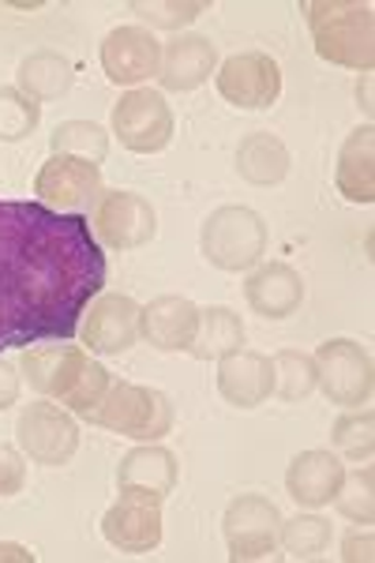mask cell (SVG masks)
Returning a JSON list of instances; mask_svg holds the SVG:
<instances>
[{
	"mask_svg": "<svg viewBox=\"0 0 375 563\" xmlns=\"http://www.w3.org/2000/svg\"><path fill=\"white\" fill-rule=\"evenodd\" d=\"M331 440H334V448H338V455H342V459L368 462L372 451H375V413L356 406L353 413L338 417Z\"/></svg>",
	"mask_w": 375,
	"mask_h": 563,
	"instance_id": "f1b7e54d",
	"label": "cell"
},
{
	"mask_svg": "<svg viewBox=\"0 0 375 563\" xmlns=\"http://www.w3.org/2000/svg\"><path fill=\"white\" fill-rule=\"evenodd\" d=\"M109 368H102L98 361H87V368H84V376H79V384L68 390V398H64V406H68L71 413H90L98 402H102V395L109 390Z\"/></svg>",
	"mask_w": 375,
	"mask_h": 563,
	"instance_id": "d6a6232c",
	"label": "cell"
},
{
	"mask_svg": "<svg viewBox=\"0 0 375 563\" xmlns=\"http://www.w3.org/2000/svg\"><path fill=\"white\" fill-rule=\"evenodd\" d=\"M84 421L98 424V429H109V432L132 435V440H140V443H154L166 432H173L177 413H173L169 395H162V390L140 387V384H109L102 402L90 413H84Z\"/></svg>",
	"mask_w": 375,
	"mask_h": 563,
	"instance_id": "3957f363",
	"label": "cell"
},
{
	"mask_svg": "<svg viewBox=\"0 0 375 563\" xmlns=\"http://www.w3.org/2000/svg\"><path fill=\"white\" fill-rule=\"evenodd\" d=\"M42 121V106L26 98L20 87H0V143L26 140Z\"/></svg>",
	"mask_w": 375,
	"mask_h": 563,
	"instance_id": "4dcf8cb0",
	"label": "cell"
},
{
	"mask_svg": "<svg viewBox=\"0 0 375 563\" xmlns=\"http://www.w3.org/2000/svg\"><path fill=\"white\" fill-rule=\"evenodd\" d=\"M196 327H199V308L191 305L188 297H177V294L154 297L140 312V334L162 353L191 350Z\"/></svg>",
	"mask_w": 375,
	"mask_h": 563,
	"instance_id": "e0dca14e",
	"label": "cell"
},
{
	"mask_svg": "<svg viewBox=\"0 0 375 563\" xmlns=\"http://www.w3.org/2000/svg\"><path fill=\"white\" fill-rule=\"evenodd\" d=\"M207 0H135L132 12L140 15L146 26H158V31H180L191 20L207 12Z\"/></svg>",
	"mask_w": 375,
	"mask_h": 563,
	"instance_id": "1f68e13d",
	"label": "cell"
},
{
	"mask_svg": "<svg viewBox=\"0 0 375 563\" xmlns=\"http://www.w3.org/2000/svg\"><path fill=\"white\" fill-rule=\"evenodd\" d=\"M20 90L26 98H34V102H53V98L68 95L71 84H76V71H71L68 60L60 57V53L53 49H38L31 53V57L20 65Z\"/></svg>",
	"mask_w": 375,
	"mask_h": 563,
	"instance_id": "d4e9b609",
	"label": "cell"
},
{
	"mask_svg": "<svg viewBox=\"0 0 375 563\" xmlns=\"http://www.w3.org/2000/svg\"><path fill=\"white\" fill-rule=\"evenodd\" d=\"M244 297L263 320H289L305 301V278L289 263H260L244 282Z\"/></svg>",
	"mask_w": 375,
	"mask_h": 563,
	"instance_id": "2e32d148",
	"label": "cell"
},
{
	"mask_svg": "<svg viewBox=\"0 0 375 563\" xmlns=\"http://www.w3.org/2000/svg\"><path fill=\"white\" fill-rule=\"evenodd\" d=\"M218 390L222 398L236 410H255L271 398L274 390V372H271V357L255 350H236L225 353L222 365H218Z\"/></svg>",
	"mask_w": 375,
	"mask_h": 563,
	"instance_id": "ac0fdd59",
	"label": "cell"
},
{
	"mask_svg": "<svg viewBox=\"0 0 375 563\" xmlns=\"http://www.w3.org/2000/svg\"><path fill=\"white\" fill-rule=\"evenodd\" d=\"M214 68H218L214 42L203 38V34H177L162 49L158 84L166 90H177V95H188V90L203 87Z\"/></svg>",
	"mask_w": 375,
	"mask_h": 563,
	"instance_id": "d6986e66",
	"label": "cell"
},
{
	"mask_svg": "<svg viewBox=\"0 0 375 563\" xmlns=\"http://www.w3.org/2000/svg\"><path fill=\"white\" fill-rule=\"evenodd\" d=\"M305 12L319 57L353 71H372L375 65L372 4H361V0H308Z\"/></svg>",
	"mask_w": 375,
	"mask_h": 563,
	"instance_id": "7a4b0ae2",
	"label": "cell"
},
{
	"mask_svg": "<svg viewBox=\"0 0 375 563\" xmlns=\"http://www.w3.org/2000/svg\"><path fill=\"white\" fill-rule=\"evenodd\" d=\"M334 185L350 203L368 207L375 199V135L372 124L356 129L345 135L342 151H338V166H334Z\"/></svg>",
	"mask_w": 375,
	"mask_h": 563,
	"instance_id": "7402d4cb",
	"label": "cell"
},
{
	"mask_svg": "<svg viewBox=\"0 0 375 563\" xmlns=\"http://www.w3.org/2000/svg\"><path fill=\"white\" fill-rule=\"evenodd\" d=\"M316 387H323V395L334 406L356 410L372 398L375 387V372L372 357L361 342L353 339H331L316 350Z\"/></svg>",
	"mask_w": 375,
	"mask_h": 563,
	"instance_id": "8992f818",
	"label": "cell"
},
{
	"mask_svg": "<svg viewBox=\"0 0 375 563\" xmlns=\"http://www.w3.org/2000/svg\"><path fill=\"white\" fill-rule=\"evenodd\" d=\"M90 233H95V241L109 252H132L154 241V233H158V214H154L151 199L135 196V192H121V188H113V192L102 188L95 211H90Z\"/></svg>",
	"mask_w": 375,
	"mask_h": 563,
	"instance_id": "5b68a950",
	"label": "cell"
},
{
	"mask_svg": "<svg viewBox=\"0 0 375 563\" xmlns=\"http://www.w3.org/2000/svg\"><path fill=\"white\" fill-rule=\"evenodd\" d=\"M113 132L121 147L135 154H158L173 140V109L166 95L151 87L128 90L121 102L113 106Z\"/></svg>",
	"mask_w": 375,
	"mask_h": 563,
	"instance_id": "52a82bcc",
	"label": "cell"
},
{
	"mask_svg": "<svg viewBox=\"0 0 375 563\" xmlns=\"http://www.w3.org/2000/svg\"><path fill=\"white\" fill-rule=\"evenodd\" d=\"M87 361L90 357L84 346H71V342H38V346H26L20 353V372L38 395L64 402L68 390L84 376Z\"/></svg>",
	"mask_w": 375,
	"mask_h": 563,
	"instance_id": "7c38bea8",
	"label": "cell"
},
{
	"mask_svg": "<svg viewBox=\"0 0 375 563\" xmlns=\"http://www.w3.org/2000/svg\"><path fill=\"white\" fill-rule=\"evenodd\" d=\"M140 312L143 308L124 294H106L90 305L84 342L87 350L102 353V357H117V353L132 350L140 339Z\"/></svg>",
	"mask_w": 375,
	"mask_h": 563,
	"instance_id": "9a60e30c",
	"label": "cell"
},
{
	"mask_svg": "<svg viewBox=\"0 0 375 563\" xmlns=\"http://www.w3.org/2000/svg\"><path fill=\"white\" fill-rule=\"evenodd\" d=\"M203 260L218 271H249L267 252V225L252 207H218L199 233Z\"/></svg>",
	"mask_w": 375,
	"mask_h": 563,
	"instance_id": "277c9868",
	"label": "cell"
},
{
	"mask_svg": "<svg viewBox=\"0 0 375 563\" xmlns=\"http://www.w3.org/2000/svg\"><path fill=\"white\" fill-rule=\"evenodd\" d=\"M0 560H15V563H34V552L23 549V544L0 541Z\"/></svg>",
	"mask_w": 375,
	"mask_h": 563,
	"instance_id": "8d00e7d4",
	"label": "cell"
},
{
	"mask_svg": "<svg viewBox=\"0 0 375 563\" xmlns=\"http://www.w3.org/2000/svg\"><path fill=\"white\" fill-rule=\"evenodd\" d=\"M102 533L121 552H151L162 544V499L143 493H121L102 519Z\"/></svg>",
	"mask_w": 375,
	"mask_h": 563,
	"instance_id": "5bb4252c",
	"label": "cell"
},
{
	"mask_svg": "<svg viewBox=\"0 0 375 563\" xmlns=\"http://www.w3.org/2000/svg\"><path fill=\"white\" fill-rule=\"evenodd\" d=\"M15 440H20L23 455L38 466H64L79 451V429L60 406L53 402H31L20 413L15 424Z\"/></svg>",
	"mask_w": 375,
	"mask_h": 563,
	"instance_id": "30bf717a",
	"label": "cell"
},
{
	"mask_svg": "<svg viewBox=\"0 0 375 563\" xmlns=\"http://www.w3.org/2000/svg\"><path fill=\"white\" fill-rule=\"evenodd\" d=\"M34 196H38V203L60 214H79L95 207L98 196H102V169L95 162L53 154L34 177Z\"/></svg>",
	"mask_w": 375,
	"mask_h": 563,
	"instance_id": "ba28073f",
	"label": "cell"
},
{
	"mask_svg": "<svg viewBox=\"0 0 375 563\" xmlns=\"http://www.w3.org/2000/svg\"><path fill=\"white\" fill-rule=\"evenodd\" d=\"M375 556V538H372V530L368 526H356V530L345 533V541H342V560L345 563H368Z\"/></svg>",
	"mask_w": 375,
	"mask_h": 563,
	"instance_id": "e575fe53",
	"label": "cell"
},
{
	"mask_svg": "<svg viewBox=\"0 0 375 563\" xmlns=\"http://www.w3.org/2000/svg\"><path fill=\"white\" fill-rule=\"evenodd\" d=\"M271 372H274V390L282 402H305L316 390V361L300 350H282L271 357Z\"/></svg>",
	"mask_w": 375,
	"mask_h": 563,
	"instance_id": "484cf974",
	"label": "cell"
},
{
	"mask_svg": "<svg viewBox=\"0 0 375 563\" xmlns=\"http://www.w3.org/2000/svg\"><path fill=\"white\" fill-rule=\"evenodd\" d=\"M236 174H241L249 185H278L289 174V151L278 135L271 132H252L241 140L236 147Z\"/></svg>",
	"mask_w": 375,
	"mask_h": 563,
	"instance_id": "603a6c76",
	"label": "cell"
},
{
	"mask_svg": "<svg viewBox=\"0 0 375 563\" xmlns=\"http://www.w3.org/2000/svg\"><path fill=\"white\" fill-rule=\"evenodd\" d=\"M278 541L286 544L293 560H316L331 544V522L319 519V515H297V519H282Z\"/></svg>",
	"mask_w": 375,
	"mask_h": 563,
	"instance_id": "83f0119b",
	"label": "cell"
},
{
	"mask_svg": "<svg viewBox=\"0 0 375 563\" xmlns=\"http://www.w3.org/2000/svg\"><path fill=\"white\" fill-rule=\"evenodd\" d=\"M331 504L350 522L368 526L375 519V470L372 466H361V470H353V474H345Z\"/></svg>",
	"mask_w": 375,
	"mask_h": 563,
	"instance_id": "f546056e",
	"label": "cell"
},
{
	"mask_svg": "<svg viewBox=\"0 0 375 563\" xmlns=\"http://www.w3.org/2000/svg\"><path fill=\"white\" fill-rule=\"evenodd\" d=\"M162 45L146 26H117L102 42V68L109 84L117 87H140L151 76H158Z\"/></svg>",
	"mask_w": 375,
	"mask_h": 563,
	"instance_id": "4fadbf2b",
	"label": "cell"
},
{
	"mask_svg": "<svg viewBox=\"0 0 375 563\" xmlns=\"http://www.w3.org/2000/svg\"><path fill=\"white\" fill-rule=\"evenodd\" d=\"M109 263L90 218L0 199V350L71 342Z\"/></svg>",
	"mask_w": 375,
	"mask_h": 563,
	"instance_id": "6da1fadb",
	"label": "cell"
},
{
	"mask_svg": "<svg viewBox=\"0 0 375 563\" xmlns=\"http://www.w3.org/2000/svg\"><path fill=\"white\" fill-rule=\"evenodd\" d=\"M23 481H26L23 455L15 448H4V443H0V496L23 493Z\"/></svg>",
	"mask_w": 375,
	"mask_h": 563,
	"instance_id": "836d02e7",
	"label": "cell"
},
{
	"mask_svg": "<svg viewBox=\"0 0 375 563\" xmlns=\"http://www.w3.org/2000/svg\"><path fill=\"white\" fill-rule=\"evenodd\" d=\"M15 398H20V372L8 365V361H0V410H8Z\"/></svg>",
	"mask_w": 375,
	"mask_h": 563,
	"instance_id": "d590c367",
	"label": "cell"
},
{
	"mask_svg": "<svg viewBox=\"0 0 375 563\" xmlns=\"http://www.w3.org/2000/svg\"><path fill=\"white\" fill-rule=\"evenodd\" d=\"M218 95L236 109H271L282 95V68L271 53H233L218 68Z\"/></svg>",
	"mask_w": 375,
	"mask_h": 563,
	"instance_id": "8fae6325",
	"label": "cell"
},
{
	"mask_svg": "<svg viewBox=\"0 0 375 563\" xmlns=\"http://www.w3.org/2000/svg\"><path fill=\"white\" fill-rule=\"evenodd\" d=\"M117 485L121 493H143L166 499L177 485V455L158 443H143V448L128 451L117 470Z\"/></svg>",
	"mask_w": 375,
	"mask_h": 563,
	"instance_id": "44dd1931",
	"label": "cell"
},
{
	"mask_svg": "<svg viewBox=\"0 0 375 563\" xmlns=\"http://www.w3.org/2000/svg\"><path fill=\"white\" fill-rule=\"evenodd\" d=\"M222 530H225V544H230V560L236 563L263 560L278 549L282 511L267 496H236L225 507Z\"/></svg>",
	"mask_w": 375,
	"mask_h": 563,
	"instance_id": "9c48e42d",
	"label": "cell"
},
{
	"mask_svg": "<svg viewBox=\"0 0 375 563\" xmlns=\"http://www.w3.org/2000/svg\"><path fill=\"white\" fill-rule=\"evenodd\" d=\"M345 477L342 459L331 451H300L286 470V488L300 507H327Z\"/></svg>",
	"mask_w": 375,
	"mask_h": 563,
	"instance_id": "ffe728a7",
	"label": "cell"
},
{
	"mask_svg": "<svg viewBox=\"0 0 375 563\" xmlns=\"http://www.w3.org/2000/svg\"><path fill=\"white\" fill-rule=\"evenodd\" d=\"M53 154H68V158H84V162H106L109 154V135L106 129H98L95 121H64L57 124L49 140Z\"/></svg>",
	"mask_w": 375,
	"mask_h": 563,
	"instance_id": "4316f807",
	"label": "cell"
},
{
	"mask_svg": "<svg viewBox=\"0 0 375 563\" xmlns=\"http://www.w3.org/2000/svg\"><path fill=\"white\" fill-rule=\"evenodd\" d=\"M244 350V323L233 308L214 305L199 312V327H196V339H191V357L199 361H222L225 353Z\"/></svg>",
	"mask_w": 375,
	"mask_h": 563,
	"instance_id": "cb8c5ba5",
	"label": "cell"
}]
</instances>
